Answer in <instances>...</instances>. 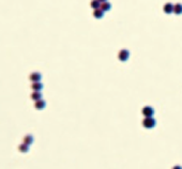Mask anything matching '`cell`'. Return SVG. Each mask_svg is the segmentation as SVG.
<instances>
[{"mask_svg":"<svg viewBox=\"0 0 182 169\" xmlns=\"http://www.w3.org/2000/svg\"><path fill=\"white\" fill-rule=\"evenodd\" d=\"M118 58H119L120 61H126L130 58V52H129V50H126V49L120 50L119 54H118Z\"/></svg>","mask_w":182,"mask_h":169,"instance_id":"cell-3","label":"cell"},{"mask_svg":"<svg viewBox=\"0 0 182 169\" xmlns=\"http://www.w3.org/2000/svg\"><path fill=\"white\" fill-rule=\"evenodd\" d=\"M31 89L33 91H41L43 89V83L41 81H35L31 84Z\"/></svg>","mask_w":182,"mask_h":169,"instance_id":"cell-6","label":"cell"},{"mask_svg":"<svg viewBox=\"0 0 182 169\" xmlns=\"http://www.w3.org/2000/svg\"><path fill=\"white\" fill-rule=\"evenodd\" d=\"M45 106H46V102L44 100H38V101H36L35 102V108L36 109H38V110H42V109H44L45 108Z\"/></svg>","mask_w":182,"mask_h":169,"instance_id":"cell-4","label":"cell"},{"mask_svg":"<svg viewBox=\"0 0 182 169\" xmlns=\"http://www.w3.org/2000/svg\"><path fill=\"white\" fill-rule=\"evenodd\" d=\"M163 10H164V12L166 13V14H170V13L174 12V4L170 3V2L165 3L164 7H163Z\"/></svg>","mask_w":182,"mask_h":169,"instance_id":"cell-7","label":"cell"},{"mask_svg":"<svg viewBox=\"0 0 182 169\" xmlns=\"http://www.w3.org/2000/svg\"><path fill=\"white\" fill-rule=\"evenodd\" d=\"M104 12H107V11H109L110 10V8H111V6H110V3L108 2V1H104V2H101V7H100Z\"/></svg>","mask_w":182,"mask_h":169,"instance_id":"cell-12","label":"cell"},{"mask_svg":"<svg viewBox=\"0 0 182 169\" xmlns=\"http://www.w3.org/2000/svg\"><path fill=\"white\" fill-rule=\"evenodd\" d=\"M42 78V75L39 73V72H32L29 76V79L32 81V82H35V81H40Z\"/></svg>","mask_w":182,"mask_h":169,"instance_id":"cell-5","label":"cell"},{"mask_svg":"<svg viewBox=\"0 0 182 169\" xmlns=\"http://www.w3.org/2000/svg\"><path fill=\"white\" fill-rule=\"evenodd\" d=\"M100 1H101V2H104V1H107V0H100Z\"/></svg>","mask_w":182,"mask_h":169,"instance_id":"cell-15","label":"cell"},{"mask_svg":"<svg viewBox=\"0 0 182 169\" xmlns=\"http://www.w3.org/2000/svg\"><path fill=\"white\" fill-rule=\"evenodd\" d=\"M18 151H19V152H22V153H27V152L29 151V145H27V143L23 142L22 145H19V146H18Z\"/></svg>","mask_w":182,"mask_h":169,"instance_id":"cell-10","label":"cell"},{"mask_svg":"<svg viewBox=\"0 0 182 169\" xmlns=\"http://www.w3.org/2000/svg\"><path fill=\"white\" fill-rule=\"evenodd\" d=\"M90 6H91V8L93 10L94 9H97V8L101 7V1H100V0H92V1L90 2Z\"/></svg>","mask_w":182,"mask_h":169,"instance_id":"cell-14","label":"cell"},{"mask_svg":"<svg viewBox=\"0 0 182 169\" xmlns=\"http://www.w3.org/2000/svg\"><path fill=\"white\" fill-rule=\"evenodd\" d=\"M31 100H33L35 102L36 101H38V100H41L42 98V93H41V91H33L31 93Z\"/></svg>","mask_w":182,"mask_h":169,"instance_id":"cell-9","label":"cell"},{"mask_svg":"<svg viewBox=\"0 0 182 169\" xmlns=\"http://www.w3.org/2000/svg\"><path fill=\"white\" fill-rule=\"evenodd\" d=\"M156 124V121L153 119L152 117H145V119L142 121V125L146 128H153Z\"/></svg>","mask_w":182,"mask_h":169,"instance_id":"cell-1","label":"cell"},{"mask_svg":"<svg viewBox=\"0 0 182 169\" xmlns=\"http://www.w3.org/2000/svg\"><path fill=\"white\" fill-rule=\"evenodd\" d=\"M174 13L177 15L182 14V4L181 3H176L174 4Z\"/></svg>","mask_w":182,"mask_h":169,"instance_id":"cell-11","label":"cell"},{"mask_svg":"<svg viewBox=\"0 0 182 169\" xmlns=\"http://www.w3.org/2000/svg\"><path fill=\"white\" fill-rule=\"evenodd\" d=\"M93 16L95 18H102L103 16H104V11L101 9V8H97V9H94V11H93Z\"/></svg>","mask_w":182,"mask_h":169,"instance_id":"cell-8","label":"cell"},{"mask_svg":"<svg viewBox=\"0 0 182 169\" xmlns=\"http://www.w3.org/2000/svg\"><path fill=\"white\" fill-rule=\"evenodd\" d=\"M141 113L145 116V117H152L154 115V109L151 107V106H145L142 109H141Z\"/></svg>","mask_w":182,"mask_h":169,"instance_id":"cell-2","label":"cell"},{"mask_svg":"<svg viewBox=\"0 0 182 169\" xmlns=\"http://www.w3.org/2000/svg\"><path fill=\"white\" fill-rule=\"evenodd\" d=\"M23 142H25V143L30 146L32 142H33V137H32L31 135H26V136L23 138Z\"/></svg>","mask_w":182,"mask_h":169,"instance_id":"cell-13","label":"cell"}]
</instances>
